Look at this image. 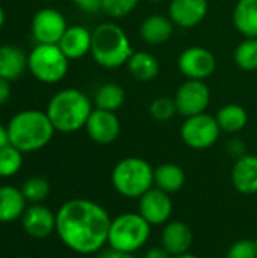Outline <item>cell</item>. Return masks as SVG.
<instances>
[{
    "mask_svg": "<svg viewBox=\"0 0 257 258\" xmlns=\"http://www.w3.org/2000/svg\"><path fill=\"white\" fill-rule=\"evenodd\" d=\"M101 258H136L133 254H130V252H121V251H115V249H111L109 248V251H106Z\"/></svg>",
    "mask_w": 257,
    "mask_h": 258,
    "instance_id": "36",
    "label": "cell"
},
{
    "mask_svg": "<svg viewBox=\"0 0 257 258\" xmlns=\"http://www.w3.org/2000/svg\"><path fill=\"white\" fill-rule=\"evenodd\" d=\"M126 65L130 76L138 82H150L156 79L161 71L158 57L148 51H133Z\"/></svg>",
    "mask_w": 257,
    "mask_h": 258,
    "instance_id": "23",
    "label": "cell"
},
{
    "mask_svg": "<svg viewBox=\"0 0 257 258\" xmlns=\"http://www.w3.org/2000/svg\"><path fill=\"white\" fill-rule=\"evenodd\" d=\"M148 110H150L151 118L155 121H158V122H168L177 113V107H176L174 98L167 97V95H162V97L155 98L151 101Z\"/></svg>",
    "mask_w": 257,
    "mask_h": 258,
    "instance_id": "30",
    "label": "cell"
},
{
    "mask_svg": "<svg viewBox=\"0 0 257 258\" xmlns=\"http://www.w3.org/2000/svg\"><path fill=\"white\" fill-rule=\"evenodd\" d=\"M144 258H173L170 254H168V251L161 245V246H151L150 249H147V252H145V255Z\"/></svg>",
    "mask_w": 257,
    "mask_h": 258,
    "instance_id": "34",
    "label": "cell"
},
{
    "mask_svg": "<svg viewBox=\"0 0 257 258\" xmlns=\"http://www.w3.org/2000/svg\"><path fill=\"white\" fill-rule=\"evenodd\" d=\"M232 184L242 195L257 194V156L244 154L232 168Z\"/></svg>",
    "mask_w": 257,
    "mask_h": 258,
    "instance_id": "17",
    "label": "cell"
},
{
    "mask_svg": "<svg viewBox=\"0 0 257 258\" xmlns=\"http://www.w3.org/2000/svg\"><path fill=\"white\" fill-rule=\"evenodd\" d=\"M68 24L55 8H42L32 18V35L36 44H58Z\"/></svg>",
    "mask_w": 257,
    "mask_h": 258,
    "instance_id": "11",
    "label": "cell"
},
{
    "mask_svg": "<svg viewBox=\"0 0 257 258\" xmlns=\"http://www.w3.org/2000/svg\"><path fill=\"white\" fill-rule=\"evenodd\" d=\"M23 166V153L8 144L0 148V177L9 178L18 174Z\"/></svg>",
    "mask_w": 257,
    "mask_h": 258,
    "instance_id": "29",
    "label": "cell"
},
{
    "mask_svg": "<svg viewBox=\"0 0 257 258\" xmlns=\"http://www.w3.org/2000/svg\"><path fill=\"white\" fill-rule=\"evenodd\" d=\"M85 130L89 139L98 145H109L117 141L121 132V124L115 112L103 110V109H92Z\"/></svg>",
    "mask_w": 257,
    "mask_h": 258,
    "instance_id": "13",
    "label": "cell"
},
{
    "mask_svg": "<svg viewBox=\"0 0 257 258\" xmlns=\"http://www.w3.org/2000/svg\"><path fill=\"white\" fill-rule=\"evenodd\" d=\"M91 30L83 26H68L58 45L70 60H74L91 53Z\"/></svg>",
    "mask_w": 257,
    "mask_h": 258,
    "instance_id": "18",
    "label": "cell"
},
{
    "mask_svg": "<svg viewBox=\"0 0 257 258\" xmlns=\"http://www.w3.org/2000/svg\"><path fill=\"white\" fill-rule=\"evenodd\" d=\"M101 2L103 0H83L79 5V8L88 14H95V12L101 11Z\"/></svg>",
    "mask_w": 257,
    "mask_h": 258,
    "instance_id": "33",
    "label": "cell"
},
{
    "mask_svg": "<svg viewBox=\"0 0 257 258\" xmlns=\"http://www.w3.org/2000/svg\"><path fill=\"white\" fill-rule=\"evenodd\" d=\"M256 248H257V239H256Z\"/></svg>",
    "mask_w": 257,
    "mask_h": 258,
    "instance_id": "43",
    "label": "cell"
},
{
    "mask_svg": "<svg viewBox=\"0 0 257 258\" xmlns=\"http://www.w3.org/2000/svg\"><path fill=\"white\" fill-rule=\"evenodd\" d=\"M208 0H170L168 17L182 29L197 27L208 15Z\"/></svg>",
    "mask_w": 257,
    "mask_h": 258,
    "instance_id": "15",
    "label": "cell"
},
{
    "mask_svg": "<svg viewBox=\"0 0 257 258\" xmlns=\"http://www.w3.org/2000/svg\"><path fill=\"white\" fill-rule=\"evenodd\" d=\"M111 222L109 213L100 204L76 198L56 212V234L73 252L89 255L108 245Z\"/></svg>",
    "mask_w": 257,
    "mask_h": 258,
    "instance_id": "1",
    "label": "cell"
},
{
    "mask_svg": "<svg viewBox=\"0 0 257 258\" xmlns=\"http://www.w3.org/2000/svg\"><path fill=\"white\" fill-rule=\"evenodd\" d=\"M141 0H103L101 12H105L111 18H124L132 14Z\"/></svg>",
    "mask_w": 257,
    "mask_h": 258,
    "instance_id": "31",
    "label": "cell"
},
{
    "mask_svg": "<svg viewBox=\"0 0 257 258\" xmlns=\"http://www.w3.org/2000/svg\"><path fill=\"white\" fill-rule=\"evenodd\" d=\"M111 181L121 197L141 198L155 187V168L141 157H126L114 166Z\"/></svg>",
    "mask_w": 257,
    "mask_h": 258,
    "instance_id": "5",
    "label": "cell"
},
{
    "mask_svg": "<svg viewBox=\"0 0 257 258\" xmlns=\"http://www.w3.org/2000/svg\"><path fill=\"white\" fill-rule=\"evenodd\" d=\"M6 128L9 144L23 154L35 153L47 147L56 132L48 115L36 109H26L15 113Z\"/></svg>",
    "mask_w": 257,
    "mask_h": 258,
    "instance_id": "2",
    "label": "cell"
},
{
    "mask_svg": "<svg viewBox=\"0 0 257 258\" xmlns=\"http://www.w3.org/2000/svg\"><path fill=\"white\" fill-rule=\"evenodd\" d=\"M227 150L230 151V154H232V151H239V154H241V156H244V154H245V153H244L245 147H244V144H242L239 139H232V141L227 144Z\"/></svg>",
    "mask_w": 257,
    "mask_h": 258,
    "instance_id": "37",
    "label": "cell"
},
{
    "mask_svg": "<svg viewBox=\"0 0 257 258\" xmlns=\"http://www.w3.org/2000/svg\"><path fill=\"white\" fill-rule=\"evenodd\" d=\"M92 109L91 100L82 91L67 88L50 98L45 113L56 132L74 133L85 128Z\"/></svg>",
    "mask_w": 257,
    "mask_h": 258,
    "instance_id": "3",
    "label": "cell"
},
{
    "mask_svg": "<svg viewBox=\"0 0 257 258\" xmlns=\"http://www.w3.org/2000/svg\"><path fill=\"white\" fill-rule=\"evenodd\" d=\"M138 213L151 227L165 225L167 222H170L173 215V201L170 194L158 187H151L139 198Z\"/></svg>",
    "mask_w": 257,
    "mask_h": 258,
    "instance_id": "12",
    "label": "cell"
},
{
    "mask_svg": "<svg viewBox=\"0 0 257 258\" xmlns=\"http://www.w3.org/2000/svg\"><path fill=\"white\" fill-rule=\"evenodd\" d=\"M221 128L217 118L209 113H200L185 118L180 127V136L186 147L192 150H208L220 139Z\"/></svg>",
    "mask_w": 257,
    "mask_h": 258,
    "instance_id": "8",
    "label": "cell"
},
{
    "mask_svg": "<svg viewBox=\"0 0 257 258\" xmlns=\"http://www.w3.org/2000/svg\"><path fill=\"white\" fill-rule=\"evenodd\" d=\"M9 144V136H8V128L0 124V148Z\"/></svg>",
    "mask_w": 257,
    "mask_h": 258,
    "instance_id": "38",
    "label": "cell"
},
{
    "mask_svg": "<svg viewBox=\"0 0 257 258\" xmlns=\"http://www.w3.org/2000/svg\"><path fill=\"white\" fill-rule=\"evenodd\" d=\"M27 68V56L17 45H0V77L15 80Z\"/></svg>",
    "mask_w": 257,
    "mask_h": 258,
    "instance_id": "22",
    "label": "cell"
},
{
    "mask_svg": "<svg viewBox=\"0 0 257 258\" xmlns=\"http://www.w3.org/2000/svg\"><path fill=\"white\" fill-rule=\"evenodd\" d=\"M126 100V91L123 86L114 82L103 83L94 95V104L97 109L109 110V112H117Z\"/></svg>",
    "mask_w": 257,
    "mask_h": 258,
    "instance_id": "26",
    "label": "cell"
},
{
    "mask_svg": "<svg viewBox=\"0 0 257 258\" xmlns=\"http://www.w3.org/2000/svg\"><path fill=\"white\" fill-rule=\"evenodd\" d=\"M235 63L242 71L257 70V38H244L233 53Z\"/></svg>",
    "mask_w": 257,
    "mask_h": 258,
    "instance_id": "27",
    "label": "cell"
},
{
    "mask_svg": "<svg viewBox=\"0 0 257 258\" xmlns=\"http://www.w3.org/2000/svg\"><path fill=\"white\" fill-rule=\"evenodd\" d=\"M173 258H200V257H197V255H194V254H191V252H186V254L176 255V257H173Z\"/></svg>",
    "mask_w": 257,
    "mask_h": 258,
    "instance_id": "40",
    "label": "cell"
},
{
    "mask_svg": "<svg viewBox=\"0 0 257 258\" xmlns=\"http://www.w3.org/2000/svg\"><path fill=\"white\" fill-rule=\"evenodd\" d=\"M217 122L221 128V132L224 133H239L241 130L245 128L247 122H248V113L244 109V106L236 104V103H229L226 106H223L217 115Z\"/></svg>",
    "mask_w": 257,
    "mask_h": 258,
    "instance_id": "25",
    "label": "cell"
},
{
    "mask_svg": "<svg viewBox=\"0 0 257 258\" xmlns=\"http://www.w3.org/2000/svg\"><path fill=\"white\" fill-rule=\"evenodd\" d=\"M27 201L20 187L0 186V224H11L21 219Z\"/></svg>",
    "mask_w": 257,
    "mask_h": 258,
    "instance_id": "20",
    "label": "cell"
},
{
    "mask_svg": "<svg viewBox=\"0 0 257 258\" xmlns=\"http://www.w3.org/2000/svg\"><path fill=\"white\" fill-rule=\"evenodd\" d=\"M232 21L244 38H257V0H238Z\"/></svg>",
    "mask_w": 257,
    "mask_h": 258,
    "instance_id": "21",
    "label": "cell"
},
{
    "mask_svg": "<svg viewBox=\"0 0 257 258\" xmlns=\"http://www.w3.org/2000/svg\"><path fill=\"white\" fill-rule=\"evenodd\" d=\"M21 192L27 203L30 204H42L44 200L50 195V183L44 177H29L21 184Z\"/></svg>",
    "mask_w": 257,
    "mask_h": 258,
    "instance_id": "28",
    "label": "cell"
},
{
    "mask_svg": "<svg viewBox=\"0 0 257 258\" xmlns=\"http://www.w3.org/2000/svg\"><path fill=\"white\" fill-rule=\"evenodd\" d=\"M194 242L192 230L180 221H170L164 225L161 245L168 251L171 257L189 252Z\"/></svg>",
    "mask_w": 257,
    "mask_h": 258,
    "instance_id": "16",
    "label": "cell"
},
{
    "mask_svg": "<svg viewBox=\"0 0 257 258\" xmlns=\"http://www.w3.org/2000/svg\"><path fill=\"white\" fill-rule=\"evenodd\" d=\"M11 97V86H9V80L2 79L0 77V104L6 103Z\"/></svg>",
    "mask_w": 257,
    "mask_h": 258,
    "instance_id": "35",
    "label": "cell"
},
{
    "mask_svg": "<svg viewBox=\"0 0 257 258\" xmlns=\"http://www.w3.org/2000/svg\"><path fill=\"white\" fill-rule=\"evenodd\" d=\"M179 71L189 80H206L217 70V59L211 50L201 45L185 48L177 59Z\"/></svg>",
    "mask_w": 257,
    "mask_h": 258,
    "instance_id": "10",
    "label": "cell"
},
{
    "mask_svg": "<svg viewBox=\"0 0 257 258\" xmlns=\"http://www.w3.org/2000/svg\"><path fill=\"white\" fill-rule=\"evenodd\" d=\"M71 2H73V3H76V5L79 6V5H80V3H82L83 0H71Z\"/></svg>",
    "mask_w": 257,
    "mask_h": 258,
    "instance_id": "41",
    "label": "cell"
},
{
    "mask_svg": "<svg viewBox=\"0 0 257 258\" xmlns=\"http://www.w3.org/2000/svg\"><path fill=\"white\" fill-rule=\"evenodd\" d=\"M133 54L124 29L115 23H101L92 30L91 56L103 68L114 70L127 63Z\"/></svg>",
    "mask_w": 257,
    "mask_h": 258,
    "instance_id": "4",
    "label": "cell"
},
{
    "mask_svg": "<svg viewBox=\"0 0 257 258\" xmlns=\"http://www.w3.org/2000/svg\"><path fill=\"white\" fill-rule=\"evenodd\" d=\"M185 181V171L176 163H162L158 168H155V187L170 195L182 190Z\"/></svg>",
    "mask_w": 257,
    "mask_h": 258,
    "instance_id": "24",
    "label": "cell"
},
{
    "mask_svg": "<svg viewBox=\"0 0 257 258\" xmlns=\"http://www.w3.org/2000/svg\"><path fill=\"white\" fill-rule=\"evenodd\" d=\"M21 227L32 239H47L56 231V213L44 204H30L21 216Z\"/></svg>",
    "mask_w": 257,
    "mask_h": 258,
    "instance_id": "14",
    "label": "cell"
},
{
    "mask_svg": "<svg viewBox=\"0 0 257 258\" xmlns=\"http://www.w3.org/2000/svg\"><path fill=\"white\" fill-rule=\"evenodd\" d=\"M148 2H151V3H158V2H161V0H148Z\"/></svg>",
    "mask_w": 257,
    "mask_h": 258,
    "instance_id": "42",
    "label": "cell"
},
{
    "mask_svg": "<svg viewBox=\"0 0 257 258\" xmlns=\"http://www.w3.org/2000/svg\"><path fill=\"white\" fill-rule=\"evenodd\" d=\"M226 258H257L256 240L242 239L235 242L229 248Z\"/></svg>",
    "mask_w": 257,
    "mask_h": 258,
    "instance_id": "32",
    "label": "cell"
},
{
    "mask_svg": "<svg viewBox=\"0 0 257 258\" xmlns=\"http://www.w3.org/2000/svg\"><path fill=\"white\" fill-rule=\"evenodd\" d=\"M173 98L177 107V113L183 118H189L206 112L211 104V89L204 80L188 79L177 88Z\"/></svg>",
    "mask_w": 257,
    "mask_h": 258,
    "instance_id": "9",
    "label": "cell"
},
{
    "mask_svg": "<svg viewBox=\"0 0 257 258\" xmlns=\"http://www.w3.org/2000/svg\"><path fill=\"white\" fill-rule=\"evenodd\" d=\"M174 32V23L165 15H150L139 26V36L148 45H161L167 42Z\"/></svg>",
    "mask_w": 257,
    "mask_h": 258,
    "instance_id": "19",
    "label": "cell"
},
{
    "mask_svg": "<svg viewBox=\"0 0 257 258\" xmlns=\"http://www.w3.org/2000/svg\"><path fill=\"white\" fill-rule=\"evenodd\" d=\"M68 57L58 44H36L27 54V70L42 83H58L68 73Z\"/></svg>",
    "mask_w": 257,
    "mask_h": 258,
    "instance_id": "7",
    "label": "cell"
},
{
    "mask_svg": "<svg viewBox=\"0 0 257 258\" xmlns=\"http://www.w3.org/2000/svg\"><path fill=\"white\" fill-rule=\"evenodd\" d=\"M151 225L133 212L123 213L112 219L108 234V246L115 251L135 254L150 239Z\"/></svg>",
    "mask_w": 257,
    "mask_h": 258,
    "instance_id": "6",
    "label": "cell"
},
{
    "mask_svg": "<svg viewBox=\"0 0 257 258\" xmlns=\"http://www.w3.org/2000/svg\"><path fill=\"white\" fill-rule=\"evenodd\" d=\"M5 18H6L5 11H3V8L0 6V29H2V27H3V24H5Z\"/></svg>",
    "mask_w": 257,
    "mask_h": 258,
    "instance_id": "39",
    "label": "cell"
}]
</instances>
